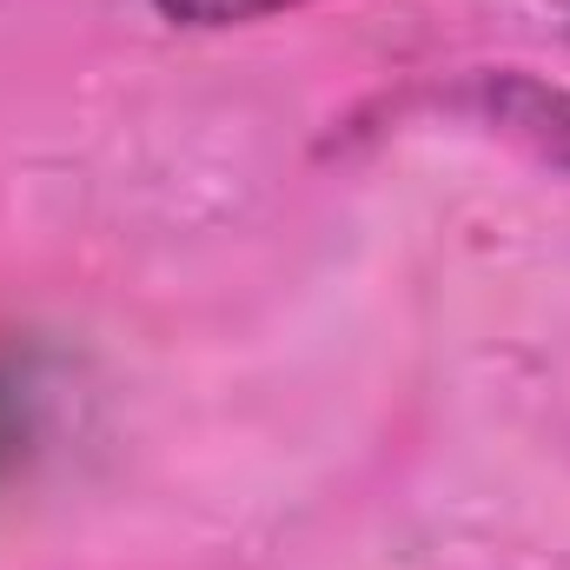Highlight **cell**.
<instances>
[{"label": "cell", "mask_w": 570, "mask_h": 570, "mask_svg": "<svg viewBox=\"0 0 570 570\" xmlns=\"http://www.w3.org/2000/svg\"><path fill=\"white\" fill-rule=\"evenodd\" d=\"M451 107L471 114L478 127L518 140L524 153H538L544 166L570 173V87L524 73V67H498V73H471L464 87H451Z\"/></svg>", "instance_id": "obj_1"}, {"label": "cell", "mask_w": 570, "mask_h": 570, "mask_svg": "<svg viewBox=\"0 0 570 570\" xmlns=\"http://www.w3.org/2000/svg\"><path fill=\"white\" fill-rule=\"evenodd\" d=\"M312 0H153L159 20L173 27H193V33H219V27H253V20H273V13H298Z\"/></svg>", "instance_id": "obj_2"}, {"label": "cell", "mask_w": 570, "mask_h": 570, "mask_svg": "<svg viewBox=\"0 0 570 570\" xmlns=\"http://www.w3.org/2000/svg\"><path fill=\"white\" fill-rule=\"evenodd\" d=\"M27 438H33V419H27V392L13 379H0V478L27 458Z\"/></svg>", "instance_id": "obj_3"}]
</instances>
